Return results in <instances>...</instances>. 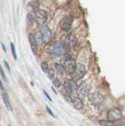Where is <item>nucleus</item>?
Listing matches in <instances>:
<instances>
[{
  "instance_id": "obj_14",
  "label": "nucleus",
  "mask_w": 125,
  "mask_h": 126,
  "mask_svg": "<svg viewBox=\"0 0 125 126\" xmlns=\"http://www.w3.org/2000/svg\"><path fill=\"white\" fill-rule=\"evenodd\" d=\"M72 104H73L74 108L76 110H81L83 106V102H82L81 98L78 97H74L72 98Z\"/></svg>"
},
{
  "instance_id": "obj_20",
  "label": "nucleus",
  "mask_w": 125,
  "mask_h": 126,
  "mask_svg": "<svg viewBox=\"0 0 125 126\" xmlns=\"http://www.w3.org/2000/svg\"><path fill=\"white\" fill-rule=\"evenodd\" d=\"M10 48H11V51H12V54H13V56L14 58V59L16 60L17 58V52H16V48H15V46L14 44V43H10Z\"/></svg>"
},
{
  "instance_id": "obj_31",
  "label": "nucleus",
  "mask_w": 125,
  "mask_h": 126,
  "mask_svg": "<svg viewBox=\"0 0 125 126\" xmlns=\"http://www.w3.org/2000/svg\"><path fill=\"white\" fill-rule=\"evenodd\" d=\"M52 89H53V91H54V93H55V94H57V92H56V91H55V90H54V88H52Z\"/></svg>"
},
{
  "instance_id": "obj_30",
  "label": "nucleus",
  "mask_w": 125,
  "mask_h": 126,
  "mask_svg": "<svg viewBox=\"0 0 125 126\" xmlns=\"http://www.w3.org/2000/svg\"><path fill=\"white\" fill-rule=\"evenodd\" d=\"M1 45H2V49H3V50H4V52H6V47H5V45H4V43H1Z\"/></svg>"
},
{
  "instance_id": "obj_26",
  "label": "nucleus",
  "mask_w": 125,
  "mask_h": 126,
  "mask_svg": "<svg viewBox=\"0 0 125 126\" xmlns=\"http://www.w3.org/2000/svg\"><path fill=\"white\" fill-rule=\"evenodd\" d=\"M46 110H47V112L50 114V115H51L52 117H55V116H54V113L51 111V110H50L49 107H48V106H46Z\"/></svg>"
},
{
  "instance_id": "obj_4",
  "label": "nucleus",
  "mask_w": 125,
  "mask_h": 126,
  "mask_svg": "<svg viewBox=\"0 0 125 126\" xmlns=\"http://www.w3.org/2000/svg\"><path fill=\"white\" fill-rule=\"evenodd\" d=\"M76 63L75 60L69 56L65 58V65H64L65 72L68 75L73 74L74 71H75V69H76Z\"/></svg>"
},
{
  "instance_id": "obj_17",
  "label": "nucleus",
  "mask_w": 125,
  "mask_h": 126,
  "mask_svg": "<svg viewBox=\"0 0 125 126\" xmlns=\"http://www.w3.org/2000/svg\"><path fill=\"white\" fill-rule=\"evenodd\" d=\"M35 21V17L32 14H28L27 15V22H28L29 26H32L34 25Z\"/></svg>"
},
{
  "instance_id": "obj_2",
  "label": "nucleus",
  "mask_w": 125,
  "mask_h": 126,
  "mask_svg": "<svg viewBox=\"0 0 125 126\" xmlns=\"http://www.w3.org/2000/svg\"><path fill=\"white\" fill-rule=\"evenodd\" d=\"M88 99L91 104L94 106H99L104 101V96L102 94H101L98 92H94L91 94H89Z\"/></svg>"
},
{
  "instance_id": "obj_16",
  "label": "nucleus",
  "mask_w": 125,
  "mask_h": 126,
  "mask_svg": "<svg viewBox=\"0 0 125 126\" xmlns=\"http://www.w3.org/2000/svg\"><path fill=\"white\" fill-rule=\"evenodd\" d=\"M54 66H55V69L58 73L61 75H63V73H65V68L63 65L61 64H58V63H55Z\"/></svg>"
},
{
  "instance_id": "obj_25",
  "label": "nucleus",
  "mask_w": 125,
  "mask_h": 126,
  "mask_svg": "<svg viewBox=\"0 0 125 126\" xmlns=\"http://www.w3.org/2000/svg\"><path fill=\"white\" fill-rule=\"evenodd\" d=\"M64 97H65V99L67 101V102H72V98L70 97L69 94H65Z\"/></svg>"
},
{
  "instance_id": "obj_24",
  "label": "nucleus",
  "mask_w": 125,
  "mask_h": 126,
  "mask_svg": "<svg viewBox=\"0 0 125 126\" xmlns=\"http://www.w3.org/2000/svg\"><path fill=\"white\" fill-rule=\"evenodd\" d=\"M0 74H1L2 78L3 79V80H4L5 81H6V77L5 72H4V70H3V69L2 68L1 65H0Z\"/></svg>"
},
{
  "instance_id": "obj_3",
  "label": "nucleus",
  "mask_w": 125,
  "mask_h": 126,
  "mask_svg": "<svg viewBox=\"0 0 125 126\" xmlns=\"http://www.w3.org/2000/svg\"><path fill=\"white\" fill-rule=\"evenodd\" d=\"M34 17L35 21L39 25L42 26L44 25L46 21H47V14L45 10H38L36 12L34 13Z\"/></svg>"
},
{
  "instance_id": "obj_22",
  "label": "nucleus",
  "mask_w": 125,
  "mask_h": 126,
  "mask_svg": "<svg viewBox=\"0 0 125 126\" xmlns=\"http://www.w3.org/2000/svg\"><path fill=\"white\" fill-rule=\"evenodd\" d=\"M52 83H53V85L54 87H56V88H60L61 82H60V80H58L57 78H54L53 80H52Z\"/></svg>"
},
{
  "instance_id": "obj_13",
  "label": "nucleus",
  "mask_w": 125,
  "mask_h": 126,
  "mask_svg": "<svg viewBox=\"0 0 125 126\" xmlns=\"http://www.w3.org/2000/svg\"><path fill=\"white\" fill-rule=\"evenodd\" d=\"M2 99H3V102H4V104L6 106V107L7 108V110H9L10 111H12L13 107H12V105H11V102L10 100V97L6 92L2 93Z\"/></svg>"
},
{
  "instance_id": "obj_8",
  "label": "nucleus",
  "mask_w": 125,
  "mask_h": 126,
  "mask_svg": "<svg viewBox=\"0 0 125 126\" xmlns=\"http://www.w3.org/2000/svg\"><path fill=\"white\" fill-rule=\"evenodd\" d=\"M65 47L64 43L61 42H56L54 43L51 47V51L55 56H61L65 53Z\"/></svg>"
},
{
  "instance_id": "obj_28",
  "label": "nucleus",
  "mask_w": 125,
  "mask_h": 126,
  "mask_svg": "<svg viewBox=\"0 0 125 126\" xmlns=\"http://www.w3.org/2000/svg\"><path fill=\"white\" fill-rule=\"evenodd\" d=\"M4 64H5V65H6V67L7 70H8L9 72L10 73V65H9L8 63H7V62H6V61H4Z\"/></svg>"
},
{
  "instance_id": "obj_21",
  "label": "nucleus",
  "mask_w": 125,
  "mask_h": 126,
  "mask_svg": "<svg viewBox=\"0 0 125 126\" xmlns=\"http://www.w3.org/2000/svg\"><path fill=\"white\" fill-rule=\"evenodd\" d=\"M41 69L43 71L44 73H47V71L49 69V66H48V64L46 63V62H43L41 63Z\"/></svg>"
},
{
  "instance_id": "obj_18",
  "label": "nucleus",
  "mask_w": 125,
  "mask_h": 126,
  "mask_svg": "<svg viewBox=\"0 0 125 126\" xmlns=\"http://www.w3.org/2000/svg\"><path fill=\"white\" fill-rule=\"evenodd\" d=\"M99 124L101 126H114V122L109 120H101L100 121Z\"/></svg>"
},
{
  "instance_id": "obj_6",
  "label": "nucleus",
  "mask_w": 125,
  "mask_h": 126,
  "mask_svg": "<svg viewBox=\"0 0 125 126\" xmlns=\"http://www.w3.org/2000/svg\"><path fill=\"white\" fill-rule=\"evenodd\" d=\"M77 93L80 98H85L90 94V86L87 83L82 82L77 88Z\"/></svg>"
},
{
  "instance_id": "obj_7",
  "label": "nucleus",
  "mask_w": 125,
  "mask_h": 126,
  "mask_svg": "<svg viewBox=\"0 0 125 126\" xmlns=\"http://www.w3.org/2000/svg\"><path fill=\"white\" fill-rule=\"evenodd\" d=\"M86 73V68L85 66L81 64V63H76L75 71L73 73V77L76 80H80L81 78L84 77Z\"/></svg>"
},
{
  "instance_id": "obj_19",
  "label": "nucleus",
  "mask_w": 125,
  "mask_h": 126,
  "mask_svg": "<svg viewBox=\"0 0 125 126\" xmlns=\"http://www.w3.org/2000/svg\"><path fill=\"white\" fill-rule=\"evenodd\" d=\"M36 39L37 44H39V45H42V43H44L43 38H42V35H41V33H40V32H37L36 36Z\"/></svg>"
},
{
  "instance_id": "obj_5",
  "label": "nucleus",
  "mask_w": 125,
  "mask_h": 126,
  "mask_svg": "<svg viewBox=\"0 0 125 126\" xmlns=\"http://www.w3.org/2000/svg\"><path fill=\"white\" fill-rule=\"evenodd\" d=\"M72 21H73V19L71 16H65V17L62 18V20L60 22L61 29L65 32L69 31L72 28Z\"/></svg>"
},
{
  "instance_id": "obj_11",
  "label": "nucleus",
  "mask_w": 125,
  "mask_h": 126,
  "mask_svg": "<svg viewBox=\"0 0 125 126\" xmlns=\"http://www.w3.org/2000/svg\"><path fill=\"white\" fill-rule=\"evenodd\" d=\"M40 33L42 35V38H43V40H44V43H47L50 38H51V30L48 27V26H44L42 28V29L40 31Z\"/></svg>"
},
{
  "instance_id": "obj_23",
  "label": "nucleus",
  "mask_w": 125,
  "mask_h": 126,
  "mask_svg": "<svg viewBox=\"0 0 125 126\" xmlns=\"http://www.w3.org/2000/svg\"><path fill=\"white\" fill-rule=\"evenodd\" d=\"M47 75L50 79H53L54 77V69L53 68H49L47 71Z\"/></svg>"
},
{
  "instance_id": "obj_9",
  "label": "nucleus",
  "mask_w": 125,
  "mask_h": 126,
  "mask_svg": "<svg viewBox=\"0 0 125 126\" xmlns=\"http://www.w3.org/2000/svg\"><path fill=\"white\" fill-rule=\"evenodd\" d=\"M76 44V39L72 35H69L65 38L64 42V47L65 50H72Z\"/></svg>"
},
{
  "instance_id": "obj_10",
  "label": "nucleus",
  "mask_w": 125,
  "mask_h": 126,
  "mask_svg": "<svg viewBox=\"0 0 125 126\" xmlns=\"http://www.w3.org/2000/svg\"><path fill=\"white\" fill-rule=\"evenodd\" d=\"M78 86L75 80H67L65 84V89L68 93H72L77 91Z\"/></svg>"
},
{
  "instance_id": "obj_29",
  "label": "nucleus",
  "mask_w": 125,
  "mask_h": 126,
  "mask_svg": "<svg viewBox=\"0 0 125 126\" xmlns=\"http://www.w3.org/2000/svg\"><path fill=\"white\" fill-rule=\"evenodd\" d=\"M37 2L39 4H40V3H45V2H47L49 0H36Z\"/></svg>"
},
{
  "instance_id": "obj_33",
  "label": "nucleus",
  "mask_w": 125,
  "mask_h": 126,
  "mask_svg": "<svg viewBox=\"0 0 125 126\" xmlns=\"http://www.w3.org/2000/svg\"><path fill=\"white\" fill-rule=\"evenodd\" d=\"M0 107H1V106H0Z\"/></svg>"
},
{
  "instance_id": "obj_27",
  "label": "nucleus",
  "mask_w": 125,
  "mask_h": 126,
  "mask_svg": "<svg viewBox=\"0 0 125 126\" xmlns=\"http://www.w3.org/2000/svg\"><path fill=\"white\" fill-rule=\"evenodd\" d=\"M43 93H44V94H45V95H46V98H48V99H49L50 101H52V99H51V98H50V95H49V94H48V93H47V92H46V91H45V90H43Z\"/></svg>"
},
{
  "instance_id": "obj_15",
  "label": "nucleus",
  "mask_w": 125,
  "mask_h": 126,
  "mask_svg": "<svg viewBox=\"0 0 125 126\" xmlns=\"http://www.w3.org/2000/svg\"><path fill=\"white\" fill-rule=\"evenodd\" d=\"M28 9L29 10L30 12H36L38 10H40V6H39L38 2H30L28 5Z\"/></svg>"
},
{
  "instance_id": "obj_32",
  "label": "nucleus",
  "mask_w": 125,
  "mask_h": 126,
  "mask_svg": "<svg viewBox=\"0 0 125 126\" xmlns=\"http://www.w3.org/2000/svg\"><path fill=\"white\" fill-rule=\"evenodd\" d=\"M9 126H11V125H9Z\"/></svg>"
},
{
  "instance_id": "obj_12",
  "label": "nucleus",
  "mask_w": 125,
  "mask_h": 126,
  "mask_svg": "<svg viewBox=\"0 0 125 126\" xmlns=\"http://www.w3.org/2000/svg\"><path fill=\"white\" fill-rule=\"evenodd\" d=\"M28 41H29V43H30V46H31V48H32V52L35 54H37V52H38L37 45L38 44H37L36 37H35L32 34H29L28 35Z\"/></svg>"
},
{
  "instance_id": "obj_1",
  "label": "nucleus",
  "mask_w": 125,
  "mask_h": 126,
  "mask_svg": "<svg viewBox=\"0 0 125 126\" xmlns=\"http://www.w3.org/2000/svg\"><path fill=\"white\" fill-rule=\"evenodd\" d=\"M123 117V113L119 108H112L109 110L107 113V119L112 122L120 121Z\"/></svg>"
}]
</instances>
